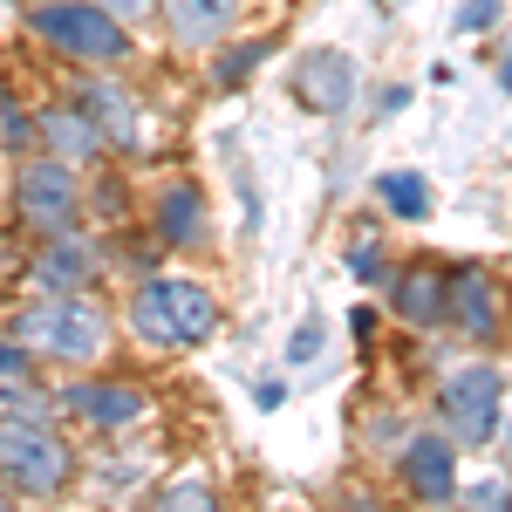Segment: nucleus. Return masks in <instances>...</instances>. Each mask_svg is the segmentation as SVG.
<instances>
[{
    "instance_id": "nucleus-1",
    "label": "nucleus",
    "mask_w": 512,
    "mask_h": 512,
    "mask_svg": "<svg viewBox=\"0 0 512 512\" xmlns=\"http://www.w3.org/2000/svg\"><path fill=\"white\" fill-rule=\"evenodd\" d=\"M14 342L21 349L48 355V362H69V369H89L110 355V315L89 301V294H41L28 315L14 321Z\"/></svg>"
},
{
    "instance_id": "nucleus-2",
    "label": "nucleus",
    "mask_w": 512,
    "mask_h": 512,
    "mask_svg": "<svg viewBox=\"0 0 512 512\" xmlns=\"http://www.w3.org/2000/svg\"><path fill=\"white\" fill-rule=\"evenodd\" d=\"M130 328H137L151 349H198V342H212V328H219V301H212L198 280L158 274V280L137 287Z\"/></svg>"
},
{
    "instance_id": "nucleus-3",
    "label": "nucleus",
    "mask_w": 512,
    "mask_h": 512,
    "mask_svg": "<svg viewBox=\"0 0 512 512\" xmlns=\"http://www.w3.org/2000/svg\"><path fill=\"white\" fill-rule=\"evenodd\" d=\"M28 28L48 48L76 55V62H123L130 55V28H123L117 14H103L96 0H41L35 14H28Z\"/></svg>"
},
{
    "instance_id": "nucleus-4",
    "label": "nucleus",
    "mask_w": 512,
    "mask_h": 512,
    "mask_svg": "<svg viewBox=\"0 0 512 512\" xmlns=\"http://www.w3.org/2000/svg\"><path fill=\"white\" fill-rule=\"evenodd\" d=\"M0 478L35 499H55L69 485V444L48 431V417H0Z\"/></svg>"
},
{
    "instance_id": "nucleus-5",
    "label": "nucleus",
    "mask_w": 512,
    "mask_h": 512,
    "mask_svg": "<svg viewBox=\"0 0 512 512\" xmlns=\"http://www.w3.org/2000/svg\"><path fill=\"white\" fill-rule=\"evenodd\" d=\"M499 396H506V383H499V369H492V362H472V369L444 376V390H437L444 437H451V444H465V451L492 444V431H499Z\"/></svg>"
},
{
    "instance_id": "nucleus-6",
    "label": "nucleus",
    "mask_w": 512,
    "mask_h": 512,
    "mask_svg": "<svg viewBox=\"0 0 512 512\" xmlns=\"http://www.w3.org/2000/svg\"><path fill=\"white\" fill-rule=\"evenodd\" d=\"M14 212H21L35 233H62V226L76 219V178H69V164L62 158L21 164V178H14Z\"/></svg>"
},
{
    "instance_id": "nucleus-7",
    "label": "nucleus",
    "mask_w": 512,
    "mask_h": 512,
    "mask_svg": "<svg viewBox=\"0 0 512 512\" xmlns=\"http://www.w3.org/2000/svg\"><path fill=\"white\" fill-rule=\"evenodd\" d=\"M294 96H301V110H315V117H342L355 96V62L342 48H308L301 62H294Z\"/></svg>"
},
{
    "instance_id": "nucleus-8",
    "label": "nucleus",
    "mask_w": 512,
    "mask_h": 512,
    "mask_svg": "<svg viewBox=\"0 0 512 512\" xmlns=\"http://www.w3.org/2000/svg\"><path fill=\"white\" fill-rule=\"evenodd\" d=\"M396 478L424 506H451L458 499V451H451V437H410L403 458H396Z\"/></svg>"
},
{
    "instance_id": "nucleus-9",
    "label": "nucleus",
    "mask_w": 512,
    "mask_h": 512,
    "mask_svg": "<svg viewBox=\"0 0 512 512\" xmlns=\"http://www.w3.org/2000/svg\"><path fill=\"white\" fill-rule=\"evenodd\" d=\"M239 7H246V0H158L164 35L178 41V48H212V41H226L239 28Z\"/></svg>"
},
{
    "instance_id": "nucleus-10",
    "label": "nucleus",
    "mask_w": 512,
    "mask_h": 512,
    "mask_svg": "<svg viewBox=\"0 0 512 512\" xmlns=\"http://www.w3.org/2000/svg\"><path fill=\"white\" fill-rule=\"evenodd\" d=\"M444 321H451V328H465L472 342H499V287L478 274V267H465V274L451 280Z\"/></svg>"
},
{
    "instance_id": "nucleus-11",
    "label": "nucleus",
    "mask_w": 512,
    "mask_h": 512,
    "mask_svg": "<svg viewBox=\"0 0 512 512\" xmlns=\"http://www.w3.org/2000/svg\"><path fill=\"white\" fill-rule=\"evenodd\" d=\"M62 403L76 410L82 424H96V431H123V424L144 417V390L137 383H69Z\"/></svg>"
},
{
    "instance_id": "nucleus-12",
    "label": "nucleus",
    "mask_w": 512,
    "mask_h": 512,
    "mask_svg": "<svg viewBox=\"0 0 512 512\" xmlns=\"http://www.w3.org/2000/svg\"><path fill=\"white\" fill-rule=\"evenodd\" d=\"M48 246H41V260H35V287H55V294H69V287H89L96 280V246L82 233H41Z\"/></svg>"
},
{
    "instance_id": "nucleus-13",
    "label": "nucleus",
    "mask_w": 512,
    "mask_h": 512,
    "mask_svg": "<svg viewBox=\"0 0 512 512\" xmlns=\"http://www.w3.org/2000/svg\"><path fill=\"white\" fill-rule=\"evenodd\" d=\"M35 137L48 144V158H62V164H89L96 151H103V144H110L82 103H62V110H48V117L35 123Z\"/></svg>"
},
{
    "instance_id": "nucleus-14",
    "label": "nucleus",
    "mask_w": 512,
    "mask_h": 512,
    "mask_svg": "<svg viewBox=\"0 0 512 512\" xmlns=\"http://www.w3.org/2000/svg\"><path fill=\"white\" fill-rule=\"evenodd\" d=\"M390 301L410 328H437V321H444V301H451V274L424 260V267H410V274L390 280Z\"/></svg>"
},
{
    "instance_id": "nucleus-15",
    "label": "nucleus",
    "mask_w": 512,
    "mask_h": 512,
    "mask_svg": "<svg viewBox=\"0 0 512 512\" xmlns=\"http://www.w3.org/2000/svg\"><path fill=\"white\" fill-rule=\"evenodd\" d=\"M158 233L178 246H192V239H205V198H198V185H171V192L158 198Z\"/></svg>"
},
{
    "instance_id": "nucleus-16",
    "label": "nucleus",
    "mask_w": 512,
    "mask_h": 512,
    "mask_svg": "<svg viewBox=\"0 0 512 512\" xmlns=\"http://www.w3.org/2000/svg\"><path fill=\"white\" fill-rule=\"evenodd\" d=\"M82 110H89V117H103V123H96L103 137H137V123H130L137 110L123 103L117 82H89V89H82Z\"/></svg>"
},
{
    "instance_id": "nucleus-17",
    "label": "nucleus",
    "mask_w": 512,
    "mask_h": 512,
    "mask_svg": "<svg viewBox=\"0 0 512 512\" xmlns=\"http://www.w3.org/2000/svg\"><path fill=\"white\" fill-rule=\"evenodd\" d=\"M383 205H390L396 219H424V212H431V185H424L417 171H390V178H383Z\"/></svg>"
},
{
    "instance_id": "nucleus-18",
    "label": "nucleus",
    "mask_w": 512,
    "mask_h": 512,
    "mask_svg": "<svg viewBox=\"0 0 512 512\" xmlns=\"http://www.w3.org/2000/svg\"><path fill=\"white\" fill-rule=\"evenodd\" d=\"M267 55H274V41H267V35L246 41V48H226V55L212 62V82H219V89H239V82H246L253 69H260V62H267Z\"/></svg>"
},
{
    "instance_id": "nucleus-19",
    "label": "nucleus",
    "mask_w": 512,
    "mask_h": 512,
    "mask_svg": "<svg viewBox=\"0 0 512 512\" xmlns=\"http://www.w3.org/2000/svg\"><path fill=\"white\" fill-rule=\"evenodd\" d=\"M0 144H7V151H28V144H35V117L14 110V103H0Z\"/></svg>"
},
{
    "instance_id": "nucleus-20",
    "label": "nucleus",
    "mask_w": 512,
    "mask_h": 512,
    "mask_svg": "<svg viewBox=\"0 0 512 512\" xmlns=\"http://www.w3.org/2000/svg\"><path fill=\"white\" fill-rule=\"evenodd\" d=\"M164 506H212V485H205V478H185V485H171V492H164Z\"/></svg>"
},
{
    "instance_id": "nucleus-21",
    "label": "nucleus",
    "mask_w": 512,
    "mask_h": 512,
    "mask_svg": "<svg viewBox=\"0 0 512 512\" xmlns=\"http://www.w3.org/2000/svg\"><path fill=\"white\" fill-rule=\"evenodd\" d=\"M492 21H499V0H465V14H458V28H465V35L492 28Z\"/></svg>"
},
{
    "instance_id": "nucleus-22",
    "label": "nucleus",
    "mask_w": 512,
    "mask_h": 512,
    "mask_svg": "<svg viewBox=\"0 0 512 512\" xmlns=\"http://www.w3.org/2000/svg\"><path fill=\"white\" fill-rule=\"evenodd\" d=\"M465 499H472V506H512V478H485V485H472Z\"/></svg>"
},
{
    "instance_id": "nucleus-23",
    "label": "nucleus",
    "mask_w": 512,
    "mask_h": 512,
    "mask_svg": "<svg viewBox=\"0 0 512 512\" xmlns=\"http://www.w3.org/2000/svg\"><path fill=\"white\" fill-rule=\"evenodd\" d=\"M349 267H355L362 280H383V253H376V239H362V246H355V253H349Z\"/></svg>"
},
{
    "instance_id": "nucleus-24",
    "label": "nucleus",
    "mask_w": 512,
    "mask_h": 512,
    "mask_svg": "<svg viewBox=\"0 0 512 512\" xmlns=\"http://www.w3.org/2000/svg\"><path fill=\"white\" fill-rule=\"evenodd\" d=\"M96 7H103V14H117L123 28H130V21H137V14H151L158 0H96Z\"/></svg>"
},
{
    "instance_id": "nucleus-25",
    "label": "nucleus",
    "mask_w": 512,
    "mask_h": 512,
    "mask_svg": "<svg viewBox=\"0 0 512 512\" xmlns=\"http://www.w3.org/2000/svg\"><path fill=\"white\" fill-rule=\"evenodd\" d=\"M7 376H28V349H21V342H0V383H7Z\"/></svg>"
},
{
    "instance_id": "nucleus-26",
    "label": "nucleus",
    "mask_w": 512,
    "mask_h": 512,
    "mask_svg": "<svg viewBox=\"0 0 512 512\" xmlns=\"http://www.w3.org/2000/svg\"><path fill=\"white\" fill-rule=\"evenodd\" d=\"M499 89H506V96H512V48H506V55H499Z\"/></svg>"
}]
</instances>
